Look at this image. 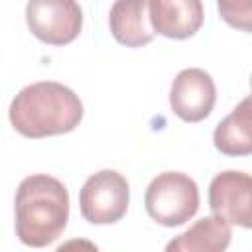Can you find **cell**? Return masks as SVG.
Here are the masks:
<instances>
[{
  "label": "cell",
  "instance_id": "11",
  "mask_svg": "<svg viewBox=\"0 0 252 252\" xmlns=\"http://www.w3.org/2000/svg\"><path fill=\"white\" fill-rule=\"evenodd\" d=\"M252 106L250 96H244L240 104L224 116L215 128V148L224 156H248L252 152Z\"/></svg>",
  "mask_w": 252,
  "mask_h": 252
},
{
  "label": "cell",
  "instance_id": "8",
  "mask_svg": "<svg viewBox=\"0 0 252 252\" xmlns=\"http://www.w3.org/2000/svg\"><path fill=\"white\" fill-rule=\"evenodd\" d=\"M148 14L154 33L185 39L203 26L201 0H148Z\"/></svg>",
  "mask_w": 252,
  "mask_h": 252
},
{
  "label": "cell",
  "instance_id": "12",
  "mask_svg": "<svg viewBox=\"0 0 252 252\" xmlns=\"http://www.w3.org/2000/svg\"><path fill=\"white\" fill-rule=\"evenodd\" d=\"M220 18L242 32L252 28V0H217Z\"/></svg>",
  "mask_w": 252,
  "mask_h": 252
},
{
  "label": "cell",
  "instance_id": "7",
  "mask_svg": "<svg viewBox=\"0 0 252 252\" xmlns=\"http://www.w3.org/2000/svg\"><path fill=\"white\" fill-rule=\"evenodd\" d=\"M217 100V89L211 75L203 69L189 67L177 73L169 91L171 110L185 122L205 120Z\"/></svg>",
  "mask_w": 252,
  "mask_h": 252
},
{
  "label": "cell",
  "instance_id": "1",
  "mask_svg": "<svg viewBox=\"0 0 252 252\" xmlns=\"http://www.w3.org/2000/svg\"><path fill=\"white\" fill-rule=\"evenodd\" d=\"M14 205L16 234L26 246L43 248L57 240L67 226V187L47 173H35L22 179Z\"/></svg>",
  "mask_w": 252,
  "mask_h": 252
},
{
  "label": "cell",
  "instance_id": "3",
  "mask_svg": "<svg viewBox=\"0 0 252 252\" xmlns=\"http://www.w3.org/2000/svg\"><path fill=\"white\" fill-rule=\"evenodd\" d=\"M146 211L163 226L187 222L199 209V187L181 171H165L154 177L146 189Z\"/></svg>",
  "mask_w": 252,
  "mask_h": 252
},
{
  "label": "cell",
  "instance_id": "5",
  "mask_svg": "<svg viewBox=\"0 0 252 252\" xmlns=\"http://www.w3.org/2000/svg\"><path fill=\"white\" fill-rule=\"evenodd\" d=\"M26 22L39 41L67 45L83 28V12L77 0H28Z\"/></svg>",
  "mask_w": 252,
  "mask_h": 252
},
{
  "label": "cell",
  "instance_id": "9",
  "mask_svg": "<svg viewBox=\"0 0 252 252\" xmlns=\"http://www.w3.org/2000/svg\"><path fill=\"white\" fill-rule=\"evenodd\" d=\"M108 24L114 39L126 47H142L154 39L148 0H114Z\"/></svg>",
  "mask_w": 252,
  "mask_h": 252
},
{
  "label": "cell",
  "instance_id": "4",
  "mask_svg": "<svg viewBox=\"0 0 252 252\" xmlns=\"http://www.w3.org/2000/svg\"><path fill=\"white\" fill-rule=\"evenodd\" d=\"M128 181L114 169L96 171L85 181L79 193L81 215L91 224H112L120 220L128 211Z\"/></svg>",
  "mask_w": 252,
  "mask_h": 252
},
{
  "label": "cell",
  "instance_id": "2",
  "mask_svg": "<svg viewBox=\"0 0 252 252\" xmlns=\"http://www.w3.org/2000/svg\"><path fill=\"white\" fill-rule=\"evenodd\" d=\"M83 118L79 96L55 81L24 87L10 104V122L26 138H45L71 132Z\"/></svg>",
  "mask_w": 252,
  "mask_h": 252
},
{
  "label": "cell",
  "instance_id": "6",
  "mask_svg": "<svg viewBox=\"0 0 252 252\" xmlns=\"http://www.w3.org/2000/svg\"><path fill=\"white\" fill-rule=\"evenodd\" d=\"M209 207L228 224L252 226V179L244 171H222L209 185Z\"/></svg>",
  "mask_w": 252,
  "mask_h": 252
},
{
  "label": "cell",
  "instance_id": "10",
  "mask_svg": "<svg viewBox=\"0 0 252 252\" xmlns=\"http://www.w3.org/2000/svg\"><path fill=\"white\" fill-rule=\"evenodd\" d=\"M230 224L219 217H203L195 220L189 230L167 244V252H222L230 244Z\"/></svg>",
  "mask_w": 252,
  "mask_h": 252
}]
</instances>
